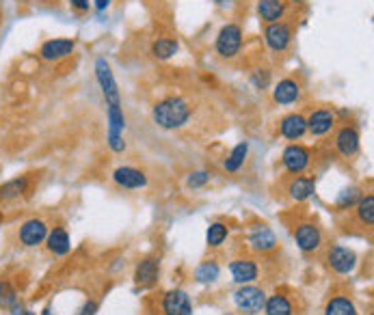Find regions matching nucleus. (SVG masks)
Segmentation results:
<instances>
[{"label":"nucleus","instance_id":"nucleus-44","mask_svg":"<svg viewBox=\"0 0 374 315\" xmlns=\"http://www.w3.org/2000/svg\"><path fill=\"white\" fill-rule=\"evenodd\" d=\"M368 315H372V313H368Z\"/></svg>","mask_w":374,"mask_h":315},{"label":"nucleus","instance_id":"nucleus-32","mask_svg":"<svg viewBox=\"0 0 374 315\" xmlns=\"http://www.w3.org/2000/svg\"><path fill=\"white\" fill-rule=\"evenodd\" d=\"M359 199H361V193H359L357 188L344 190V193L338 197V203H336V207H338V210H342V212H346V210H353V207L359 203Z\"/></svg>","mask_w":374,"mask_h":315},{"label":"nucleus","instance_id":"nucleus-29","mask_svg":"<svg viewBox=\"0 0 374 315\" xmlns=\"http://www.w3.org/2000/svg\"><path fill=\"white\" fill-rule=\"evenodd\" d=\"M221 275V265L215 261V259H208V261H201L197 268H195V281L199 285H210L219 279Z\"/></svg>","mask_w":374,"mask_h":315},{"label":"nucleus","instance_id":"nucleus-1","mask_svg":"<svg viewBox=\"0 0 374 315\" xmlns=\"http://www.w3.org/2000/svg\"><path fill=\"white\" fill-rule=\"evenodd\" d=\"M193 113H195V106L191 104V100H186L182 96H169V98H162L154 104L152 121L160 130L176 132V130H182L191 121Z\"/></svg>","mask_w":374,"mask_h":315},{"label":"nucleus","instance_id":"nucleus-7","mask_svg":"<svg viewBox=\"0 0 374 315\" xmlns=\"http://www.w3.org/2000/svg\"><path fill=\"white\" fill-rule=\"evenodd\" d=\"M264 302H266V294L264 290L256 287V285H240L234 292V304L242 315H258L264 311Z\"/></svg>","mask_w":374,"mask_h":315},{"label":"nucleus","instance_id":"nucleus-36","mask_svg":"<svg viewBox=\"0 0 374 315\" xmlns=\"http://www.w3.org/2000/svg\"><path fill=\"white\" fill-rule=\"evenodd\" d=\"M96 311H98V302L96 300H87L85 304H82L78 315H96Z\"/></svg>","mask_w":374,"mask_h":315},{"label":"nucleus","instance_id":"nucleus-39","mask_svg":"<svg viewBox=\"0 0 374 315\" xmlns=\"http://www.w3.org/2000/svg\"><path fill=\"white\" fill-rule=\"evenodd\" d=\"M41 315H52V311H50V309H46V311H44V313H41Z\"/></svg>","mask_w":374,"mask_h":315},{"label":"nucleus","instance_id":"nucleus-22","mask_svg":"<svg viewBox=\"0 0 374 315\" xmlns=\"http://www.w3.org/2000/svg\"><path fill=\"white\" fill-rule=\"evenodd\" d=\"M160 279V259L145 257L135 270V283L139 287H154Z\"/></svg>","mask_w":374,"mask_h":315},{"label":"nucleus","instance_id":"nucleus-38","mask_svg":"<svg viewBox=\"0 0 374 315\" xmlns=\"http://www.w3.org/2000/svg\"><path fill=\"white\" fill-rule=\"evenodd\" d=\"M221 7H232V0H219Z\"/></svg>","mask_w":374,"mask_h":315},{"label":"nucleus","instance_id":"nucleus-19","mask_svg":"<svg viewBox=\"0 0 374 315\" xmlns=\"http://www.w3.org/2000/svg\"><path fill=\"white\" fill-rule=\"evenodd\" d=\"M230 273H232V279L238 283V285H249L258 281L260 277V265L256 259L251 257H238L230 263Z\"/></svg>","mask_w":374,"mask_h":315},{"label":"nucleus","instance_id":"nucleus-31","mask_svg":"<svg viewBox=\"0 0 374 315\" xmlns=\"http://www.w3.org/2000/svg\"><path fill=\"white\" fill-rule=\"evenodd\" d=\"M227 236H230V227L225 222H212L210 227H208V234H205L208 246H210V248H221L225 244Z\"/></svg>","mask_w":374,"mask_h":315},{"label":"nucleus","instance_id":"nucleus-9","mask_svg":"<svg viewBox=\"0 0 374 315\" xmlns=\"http://www.w3.org/2000/svg\"><path fill=\"white\" fill-rule=\"evenodd\" d=\"M106 121H108V132H106L108 147L115 154H121L123 149H126V141H123V132H126V115H123L121 106H108Z\"/></svg>","mask_w":374,"mask_h":315},{"label":"nucleus","instance_id":"nucleus-12","mask_svg":"<svg viewBox=\"0 0 374 315\" xmlns=\"http://www.w3.org/2000/svg\"><path fill=\"white\" fill-rule=\"evenodd\" d=\"M76 52V39H67V37H57V39H48L41 43L39 48V59L46 63H61L65 59H69Z\"/></svg>","mask_w":374,"mask_h":315},{"label":"nucleus","instance_id":"nucleus-43","mask_svg":"<svg viewBox=\"0 0 374 315\" xmlns=\"http://www.w3.org/2000/svg\"><path fill=\"white\" fill-rule=\"evenodd\" d=\"M225 315H234V313H225Z\"/></svg>","mask_w":374,"mask_h":315},{"label":"nucleus","instance_id":"nucleus-42","mask_svg":"<svg viewBox=\"0 0 374 315\" xmlns=\"http://www.w3.org/2000/svg\"><path fill=\"white\" fill-rule=\"evenodd\" d=\"M3 285H5V281H0V292H3Z\"/></svg>","mask_w":374,"mask_h":315},{"label":"nucleus","instance_id":"nucleus-40","mask_svg":"<svg viewBox=\"0 0 374 315\" xmlns=\"http://www.w3.org/2000/svg\"><path fill=\"white\" fill-rule=\"evenodd\" d=\"M293 3H299V5H303V3H307V0H293Z\"/></svg>","mask_w":374,"mask_h":315},{"label":"nucleus","instance_id":"nucleus-17","mask_svg":"<svg viewBox=\"0 0 374 315\" xmlns=\"http://www.w3.org/2000/svg\"><path fill=\"white\" fill-rule=\"evenodd\" d=\"M162 315H193V300L184 290H171L160 300Z\"/></svg>","mask_w":374,"mask_h":315},{"label":"nucleus","instance_id":"nucleus-4","mask_svg":"<svg viewBox=\"0 0 374 315\" xmlns=\"http://www.w3.org/2000/svg\"><path fill=\"white\" fill-rule=\"evenodd\" d=\"M293 236H295V242H297V246L303 255H316L324 244V234L320 229V224L314 222V220L297 222Z\"/></svg>","mask_w":374,"mask_h":315},{"label":"nucleus","instance_id":"nucleus-41","mask_svg":"<svg viewBox=\"0 0 374 315\" xmlns=\"http://www.w3.org/2000/svg\"><path fill=\"white\" fill-rule=\"evenodd\" d=\"M22 315H37V313H33V311H26V313H22Z\"/></svg>","mask_w":374,"mask_h":315},{"label":"nucleus","instance_id":"nucleus-15","mask_svg":"<svg viewBox=\"0 0 374 315\" xmlns=\"http://www.w3.org/2000/svg\"><path fill=\"white\" fill-rule=\"evenodd\" d=\"M336 151L342 156V158H355L359 154V147H361V134L359 130L353 125V123H346L342 125L338 132H336Z\"/></svg>","mask_w":374,"mask_h":315},{"label":"nucleus","instance_id":"nucleus-11","mask_svg":"<svg viewBox=\"0 0 374 315\" xmlns=\"http://www.w3.org/2000/svg\"><path fill=\"white\" fill-rule=\"evenodd\" d=\"M264 41H266L268 50L275 52V55L288 52L290 43H293V26H290L288 22H283V20L266 24V28H264Z\"/></svg>","mask_w":374,"mask_h":315},{"label":"nucleus","instance_id":"nucleus-37","mask_svg":"<svg viewBox=\"0 0 374 315\" xmlns=\"http://www.w3.org/2000/svg\"><path fill=\"white\" fill-rule=\"evenodd\" d=\"M113 0H91V5L96 7V11H106L110 7Z\"/></svg>","mask_w":374,"mask_h":315},{"label":"nucleus","instance_id":"nucleus-13","mask_svg":"<svg viewBox=\"0 0 374 315\" xmlns=\"http://www.w3.org/2000/svg\"><path fill=\"white\" fill-rule=\"evenodd\" d=\"M35 186V177L33 173H26V175H18L9 182L0 184V203H16L20 199H26L30 195Z\"/></svg>","mask_w":374,"mask_h":315},{"label":"nucleus","instance_id":"nucleus-34","mask_svg":"<svg viewBox=\"0 0 374 315\" xmlns=\"http://www.w3.org/2000/svg\"><path fill=\"white\" fill-rule=\"evenodd\" d=\"M251 84L258 88V91H264V88L271 86V71L268 69H256L251 74Z\"/></svg>","mask_w":374,"mask_h":315},{"label":"nucleus","instance_id":"nucleus-30","mask_svg":"<svg viewBox=\"0 0 374 315\" xmlns=\"http://www.w3.org/2000/svg\"><path fill=\"white\" fill-rule=\"evenodd\" d=\"M246 156H249V143L242 141V143H238V145L230 151V156L225 158V162H223L225 173H238V171L244 166Z\"/></svg>","mask_w":374,"mask_h":315},{"label":"nucleus","instance_id":"nucleus-6","mask_svg":"<svg viewBox=\"0 0 374 315\" xmlns=\"http://www.w3.org/2000/svg\"><path fill=\"white\" fill-rule=\"evenodd\" d=\"M324 263L327 268L331 270L334 275H340V277H346L351 275L353 270L357 268V255L353 248L348 246H340V244H334L324 251Z\"/></svg>","mask_w":374,"mask_h":315},{"label":"nucleus","instance_id":"nucleus-5","mask_svg":"<svg viewBox=\"0 0 374 315\" xmlns=\"http://www.w3.org/2000/svg\"><path fill=\"white\" fill-rule=\"evenodd\" d=\"M242 41H244V35H242V28L236 24V22H230L225 24L219 35H217V41H215V50L221 59L225 61H232L240 55L242 50Z\"/></svg>","mask_w":374,"mask_h":315},{"label":"nucleus","instance_id":"nucleus-3","mask_svg":"<svg viewBox=\"0 0 374 315\" xmlns=\"http://www.w3.org/2000/svg\"><path fill=\"white\" fill-rule=\"evenodd\" d=\"M94 71H96V80L102 91V98L106 100V106H121V91H119V84L115 80L110 63L104 57H100L94 63Z\"/></svg>","mask_w":374,"mask_h":315},{"label":"nucleus","instance_id":"nucleus-21","mask_svg":"<svg viewBox=\"0 0 374 315\" xmlns=\"http://www.w3.org/2000/svg\"><path fill=\"white\" fill-rule=\"evenodd\" d=\"M285 193H288V197L293 199L295 203H303L310 197H314V193H316V179L314 177H305V175H293V179L288 182Z\"/></svg>","mask_w":374,"mask_h":315},{"label":"nucleus","instance_id":"nucleus-35","mask_svg":"<svg viewBox=\"0 0 374 315\" xmlns=\"http://www.w3.org/2000/svg\"><path fill=\"white\" fill-rule=\"evenodd\" d=\"M67 3H69V7H72L74 11H78V13H87L89 7H91V0H67Z\"/></svg>","mask_w":374,"mask_h":315},{"label":"nucleus","instance_id":"nucleus-10","mask_svg":"<svg viewBox=\"0 0 374 315\" xmlns=\"http://www.w3.org/2000/svg\"><path fill=\"white\" fill-rule=\"evenodd\" d=\"M246 244L258 255H268V253L277 251V246H279L275 231L268 227L266 222H258L246 231Z\"/></svg>","mask_w":374,"mask_h":315},{"label":"nucleus","instance_id":"nucleus-14","mask_svg":"<svg viewBox=\"0 0 374 315\" xmlns=\"http://www.w3.org/2000/svg\"><path fill=\"white\" fill-rule=\"evenodd\" d=\"M303 98V84L288 76V78H281L275 86H273V102L277 106H293L297 104L299 100Z\"/></svg>","mask_w":374,"mask_h":315},{"label":"nucleus","instance_id":"nucleus-28","mask_svg":"<svg viewBox=\"0 0 374 315\" xmlns=\"http://www.w3.org/2000/svg\"><path fill=\"white\" fill-rule=\"evenodd\" d=\"M178 50H180V43L174 37H158L152 41V48H149L152 57L158 61H169L171 57L178 55Z\"/></svg>","mask_w":374,"mask_h":315},{"label":"nucleus","instance_id":"nucleus-2","mask_svg":"<svg viewBox=\"0 0 374 315\" xmlns=\"http://www.w3.org/2000/svg\"><path fill=\"white\" fill-rule=\"evenodd\" d=\"M50 227H48V222L44 218H26L18 224V229H16V244L20 248H37L46 242V236H48Z\"/></svg>","mask_w":374,"mask_h":315},{"label":"nucleus","instance_id":"nucleus-26","mask_svg":"<svg viewBox=\"0 0 374 315\" xmlns=\"http://www.w3.org/2000/svg\"><path fill=\"white\" fill-rule=\"evenodd\" d=\"M264 315H297L295 300L283 292H275L273 296H266Z\"/></svg>","mask_w":374,"mask_h":315},{"label":"nucleus","instance_id":"nucleus-20","mask_svg":"<svg viewBox=\"0 0 374 315\" xmlns=\"http://www.w3.org/2000/svg\"><path fill=\"white\" fill-rule=\"evenodd\" d=\"M279 134H281L285 141H290V143L301 141L305 134H307L305 115H301V113H290V115L281 117V121H279Z\"/></svg>","mask_w":374,"mask_h":315},{"label":"nucleus","instance_id":"nucleus-8","mask_svg":"<svg viewBox=\"0 0 374 315\" xmlns=\"http://www.w3.org/2000/svg\"><path fill=\"white\" fill-rule=\"evenodd\" d=\"M312 164V151L305 145L290 143L281 154V166L290 175H303Z\"/></svg>","mask_w":374,"mask_h":315},{"label":"nucleus","instance_id":"nucleus-23","mask_svg":"<svg viewBox=\"0 0 374 315\" xmlns=\"http://www.w3.org/2000/svg\"><path fill=\"white\" fill-rule=\"evenodd\" d=\"M353 212V220L361 227V234L368 231V236L372 234V227H374V195H366L359 199V203L348 210Z\"/></svg>","mask_w":374,"mask_h":315},{"label":"nucleus","instance_id":"nucleus-16","mask_svg":"<svg viewBox=\"0 0 374 315\" xmlns=\"http://www.w3.org/2000/svg\"><path fill=\"white\" fill-rule=\"evenodd\" d=\"M305 121H307V132L312 134V137H327V134L336 127V123H338V117H336V113L331 110V108H314L307 117H305Z\"/></svg>","mask_w":374,"mask_h":315},{"label":"nucleus","instance_id":"nucleus-25","mask_svg":"<svg viewBox=\"0 0 374 315\" xmlns=\"http://www.w3.org/2000/svg\"><path fill=\"white\" fill-rule=\"evenodd\" d=\"M322 315H359V311L348 294H331L324 302Z\"/></svg>","mask_w":374,"mask_h":315},{"label":"nucleus","instance_id":"nucleus-33","mask_svg":"<svg viewBox=\"0 0 374 315\" xmlns=\"http://www.w3.org/2000/svg\"><path fill=\"white\" fill-rule=\"evenodd\" d=\"M208 182H210V173H208V171H195V173L188 175L186 186H188L191 190H199V188H203Z\"/></svg>","mask_w":374,"mask_h":315},{"label":"nucleus","instance_id":"nucleus-24","mask_svg":"<svg viewBox=\"0 0 374 315\" xmlns=\"http://www.w3.org/2000/svg\"><path fill=\"white\" fill-rule=\"evenodd\" d=\"M46 251L52 257H65L72 251V240L65 227H52L46 236Z\"/></svg>","mask_w":374,"mask_h":315},{"label":"nucleus","instance_id":"nucleus-18","mask_svg":"<svg viewBox=\"0 0 374 315\" xmlns=\"http://www.w3.org/2000/svg\"><path fill=\"white\" fill-rule=\"evenodd\" d=\"M113 182L123 190H139L147 186V175L137 166H117L113 171Z\"/></svg>","mask_w":374,"mask_h":315},{"label":"nucleus","instance_id":"nucleus-27","mask_svg":"<svg viewBox=\"0 0 374 315\" xmlns=\"http://www.w3.org/2000/svg\"><path fill=\"white\" fill-rule=\"evenodd\" d=\"M258 16L264 24L279 22L285 16V3L283 0H258Z\"/></svg>","mask_w":374,"mask_h":315}]
</instances>
